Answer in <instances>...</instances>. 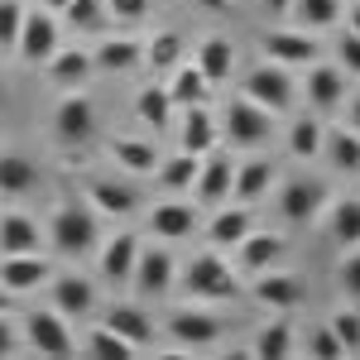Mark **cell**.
I'll return each instance as SVG.
<instances>
[{
	"instance_id": "obj_25",
	"label": "cell",
	"mask_w": 360,
	"mask_h": 360,
	"mask_svg": "<svg viewBox=\"0 0 360 360\" xmlns=\"http://www.w3.org/2000/svg\"><path fill=\"white\" fill-rule=\"evenodd\" d=\"M39 188V164L29 154H0V193L5 197H29Z\"/></svg>"
},
{
	"instance_id": "obj_18",
	"label": "cell",
	"mask_w": 360,
	"mask_h": 360,
	"mask_svg": "<svg viewBox=\"0 0 360 360\" xmlns=\"http://www.w3.org/2000/svg\"><path fill=\"white\" fill-rule=\"evenodd\" d=\"M49 82L63 86V91H77V86H86V77H91V68H96V58L86 53V49H58L49 63Z\"/></svg>"
},
{
	"instance_id": "obj_43",
	"label": "cell",
	"mask_w": 360,
	"mask_h": 360,
	"mask_svg": "<svg viewBox=\"0 0 360 360\" xmlns=\"http://www.w3.org/2000/svg\"><path fill=\"white\" fill-rule=\"evenodd\" d=\"M332 332L341 336V346L356 356L360 351V307H341V312H332Z\"/></svg>"
},
{
	"instance_id": "obj_11",
	"label": "cell",
	"mask_w": 360,
	"mask_h": 360,
	"mask_svg": "<svg viewBox=\"0 0 360 360\" xmlns=\"http://www.w3.org/2000/svg\"><path fill=\"white\" fill-rule=\"evenodd\" d=\"M173 274H178L173 255L154 245V250H139V259H135V274H130V283H135V293H139V298H159V293H168Z\"/></svg>"
},
{
	"instance_id": "obj_35",
	"label": "cell",
	"mask_w": 360,
	"mask_h": 360,
	"mask_svg": "<svg viewBox=\"0 0 360 360\" xmlns=\"http://www.w3.org/2000/svg\"><path fill=\"white\" fill-rule=\"evenodd\" d=\"M288 15L298 20V29H332L341 20V0H293L288 5Z\"/></svg>"
},
{
	"instance_id": "obj_17",
	"label": "cell",
	"mask_w": 360,
	"mask_h": 360,
	"mask_svg": "<svg viewBox=\"0 0 360 360\" xmlns=\"http://www.w3.org/2000/svg\"><path fill=\"white\" fill-rule=\"evenodd\" d=\"M44 278H49V259L39 250L34 255H0V283L10 293H34Z\"/></svg>"
},
{
	"instance_id": "obj_26",
	"label": "cell",
	"mask_w": 360,
	"mask_h": 360,
	"mask_svg": "<svg viewBox=\"0 0 360 360\" xmlns=\"http://www.w3.org/2000/svg\"><path fill=\"white\" fill-rule=\"evenodd\" d=\"M111 159L125 168V173H139V178H144V173H159V164H164L159 149H154L149 139H130V135L111 139Z\"/></svg>"
},
{
	"instance_id": "obj_22",
	"label": "cell",
	"mask_w": 360,
	"mask_h": 360,
	"mask_svg": "<svg viewBox=\"0 0 360 360\" xmlns=\"http://www.w3.org/2000/svg\"><path fill=\"white\" fill-rule=\"evenodd\" d=\"M53 307L63 312V317H86V312L96 307V288H91V278H82V274L53 278Z\"/></svg>"
},
{
	"instance_id": "obj_3",
	"label": "cell",
	"mask_w": 360,
	"mask_h": 360,
	"mask_svg": "<svg viewBox=\"0 0 360 360\" xmlns=\"http://www.w3.org/2000/svg\"><path fill=\"white\" fill-rule=\"evenodd\" d=\"M269 135H274V111H264L259 101L240 96V101L226 106V139L236 149H259Z\"/></svg>"
},
{
	"instance_id": "obj_48",
	"label": "cell",
	"mask_w": 360,
	"mask_h": 360,
	"mask_svg": "<svg viewBox=\"0 0 360 360\" xmlns=\"http://www.w3.org/2000/svg\"><path fill=\"white\" fill-rule=\"evenodd\" d=\"M15 346H20V336H15V327L0 317V356H15Z\"/></svg>"
},
{
	"instance_id": "obj_12",
	"label": "cell",
	"mask_w": 360,
	"mask_h": 360,
	"mask_svg": "<svg viewBox=\"0 0 360 360\" xmlns=\"http://www.w3.org/2000/svg\"><path fill=\"white\" fill-rule=\"evenodd\" d=\"M255 303H264V307H274V312H293V307L307 298V288H303V278L298 274H278V269H264V274H255Z\"/></svg>"
},
{
	"instance_id": "obj_7",
	"label": "cell",
	"mask_w": 360,
	"mask_h": 360,
	"mask_svg": "<svg viewBox=\"0 0 360 360\" xmlns=\"http://www.w3.org/2000/svg\"><path fill=\"white\" fill-rule=\"evenodd\" d=\"M53 135H58V144H86L96 135V106L82 91H68L53 106Z\"/></svg>"
},
{
	"instance_id": "obj_53",
	"label": "cell",
	"mask_w": 360,
	"mask_h": 360,
	"mask_svg": "<svg viewBox=\"0 0 360 360\" xmlns=\"http://www.w3.org/2000/svg\"><path fill=\"white\" fill-rule=\"evenodd\" d=\"M10 298H15V293H10V288H5V283H0V312H5V307H10Z\"/></svg>"
},
{
	"instance_id": "obj_28",
	"label": "cell",
	"mask_w": 360,
	"mask_h": 360,
	"mask_svg": "<svg viewBox=\"0 0 360 360\" xmlns=\"http://www.w3.org/2000/svg\"><path fill=\"white\" fill-rule=\"evenodd\" d=\"M217 139H221L217 115L207 111V106H188V115H183V149L202 159V154H212V149H217Z\"/></svg>"
},
{
	"instance_id": "obj_37",
	"label": "cell",
	"mask_w": 360,
	"mask_h": 360,
	"mask_svg": "<svg viewBox=\"0 0 360 360\" xmlns=\"http://www.w3.org/2000/svg\"><path fill=\"white\" fill-rule=\"evenodd\" d=\"M63 20L77 34H101V29L111 25V10H106V0H68Z\"/></svg>"
},
{
	"instance_id": "obj_49",
	"label": "cell",
	"mask_w": 360,
	"mask_h": 360,
	"mask_svg": "<svg viewBox=\"0 0 360 360\" xmlns=\"http://www.w3.org/2000/svg\"><path fill=\"white\" fill-rule=\"evenodd\" d=\"M346 125L360 135V96H351V111H346Z\"/></svg>"
},
{
	"instance_id": "obj_10",
	"label": "cell",
	"mask_w": 360,
	"mask_h": 360,
	"mask_svg": "<svg viewBox=\"0 0 360 360\" xmlns=\"http://www.w3.org/2000/svg\"><path fill=\"white\" fill-rule=\"evenodd\" d=\"M25 341L44 356H72V332L63 312H29L25 317Z\"/></svg>"
},
{
	"instance_id": "obj_2",
	"label": "cell",
	"mask_w": 360,
	"mask_h": 360,
	"mask_svg": "<svg viewBox=\"0 0 360 360\" xmlns=\"http://www.w3.org/2000/svg\"><path fill=\"white\" fill-rule=\"evenodd\" d=\"M188 293L197 303H231L240 293V278L217 250H202V255L188 259Z\"/></svg>"
},
{
	"instance_id": "obj_27",
	"label": "cell",
	"mask_w": 360,
	"mask_h": 360,
	"mask_svg": "<svg viewBox=\"0 0 360 360\" xmlns=\"http://www.w3.org/2000/svg\"><path fill=\"white\" fill-rule=\"evenodd\" d=\"M91 58H96L101 72H130L135 63H144V44L130 39V34H120V39H101V44L91 49Z\"/></svg>"
},
{
	"instance_id": "obj_31",
	"label": "cell",
	"mask_w": 360,
	"mask_h": 360,
	"mask_svg": "<svg viewBox=\"0 0 360 360\" xmlns=\"http://www.w3.org/2000/svg\"><path fill=\"white\" fill-rule=\"evenodd\" d=\"M207 91H212V82H207V72L197 68V63H183L178 72H173V82H168V96H173V106H202L207 101Z\"/></svg>"
},
{
	"instance_id": "obj_29",
	"label": "cell",
	"mask_w": 360,
	"mask_h": 360,
	"mask_svg": "<svg viewBox=\"0 0 360 360\" xmlns=\"http://www.w3.org/2000/svg\"><path fill=\"white\" fill-rule=\"evenodd\" d=\"M197 68L207 72V82H212V86L226 82V77L236 72V44H231V39H221V34L202 39V44H197Z\"/></svg>"
},
{
	"instance_id": "obj_1",
	"label": "cell",
	"mask_w": 360,
	"mask_h": 360,
	"mask_svg": "<svg viewBox=\"0 0 360 360\" xmlns=\"http://www.w3.org/2000/svg\"><path fill=\"white\" fill-rule=\"evenodd\" d=\"M49 240H53L58 255H68V259L91 255V250H96V240H101L96 207H91L86 197H68V202L53 212V221H49Z\"/></svg>"
},
{
	"instance_id": "obj_47",
	"label": "cell",
	"mask_w": 360,
	"mask_h": 360,
	"mask_svg": "<svg viewBox=\"0 0 360 360\" xmlns=\"http://www.w3.org/2000/svg\"><path fill=\"white\" fill-rule=\"evenodd\" d=\"M106 10H111L115 25H139L149 15V0H106Z\"/></svg>"
},
{
	"instance_id": "obj_52",
	"label": "cell",
	"mask_w": 360,
	"mask_h": 360,
	"mask_svg": "<svg viewBox=\"0 0 360 360\" xmlns=\"http://www.w3.org/2000/svg\"><path fill=\"white\" fill-rule=\"evenodd\" d=\"M351 29H356V34H360V0H356V5H351Z\"/></svg>"
},
{
	"instance_id": "obj_15",
	"label": "cell",
	"mask_w": 360,
	"mask_h": 360,
	"mask_svg": "<svg viewBox=\"0 0 360 360\" xmlns=\"http://www.w3.org/2000/svg\"><path fill=\"white\" fill-rule=\"evenodd\" d=\"M82 197L96 207V217H135V207H139L135 188H125L115 178H86Z\"/></svg>"
},
{
	"instance_id": "obj_5",
	"label": "cell",
	"mask_w": 360,
	"mask_h": 360,
	"mask_svg": "<svg viewBox=\"0 0 360 360\" xmlns=\"http://www.w3.org/2000/svg\"><path fill=\"white\" fill-rule=\"evenodd\" d=\"M58 49H63V44H58L53 10H29V15H25V29H20V44H15V53L25 58L29 68H44Z\"/></svg>"
},
{
	"instance_id": "obj_20",
	"label": "cell",
	"mask_w": 360,
	"mask_h": 360,
	"mask_svg": "<svg viewBox=\"0 0 360 360\" xmlns=\"http://www.w3.org/2000/svg\"><path fill=\"white\" fill-rule=\"evenodd\" d=\"M250 231H255L250 207H221V212L212 217V226H207V240H212V250H236Z\"/></svg>"
},
{
	"instance_id": "obj_6",
	"label": "cell",
	"mask_w": 360,
	"mask_h": 360,
	"mask_svg": "<svg viewBox=\"0 0 360 360\" xmlns=\"http://www.w3.org/2000/svg\"><path fill=\"white\" fill-rule=\"evenodd\" d=\"M245 96L250 101H259L264 111H274V115H283L293 101H298V91H293V77L278 68V63H264V68H255L245 77Z\"/></svg>"
},
{
	"instance_id": "obj_24",
	"label": "cell",
	"mask_w": 360,
	"mask_h": 360,
	"mask_svg": "<svg viewBox=\"0 0 360 360\" xmlns=\"http://www.w3.org/2000/svg\"><path fill=\"white\" fill-rule=\"evenodd\" d=\"M139 236H115V240H106V250H101V278H111V283H130V274H135V259H139Z\"/></svg>"
},
{
	"instance_id": "obj_30",
	"label": "cell",
	"mask_w": 360,
	"mask_h": 360,
	"mask_svg": "<svg viewBox=\"0 0 360 360\" xmlns=\"http://www.w3.org/2000/svg\"><path fill=\"white\" fill-rule=\"evenodd\" d=\"M269 188H274V164H269V159L236 164V188H231V197H236V202H259Z\"/></svg>"
},
{
	"instance_id": "obj_36",
	"label": "cell",
	"mask_w": 360,
	"mask_h": 360,
	"mask_svg": "<svg viewBox=\"0 0 360 360\" xmlns=\"http://www.w3.org/2000/svg\"><path fill=\"white\" fill-rule=\"evenodd\" d=\"M135 115L144 120V125H159L164 130L168 120H173V96H168V86H139V96H135Z\"/></svg>"
},
{
	"instance_id": "obj_41",
	"label": "cell",
	"mask_w": 360,
	"mask_h": 360,
	"mask_svg": "<svg viewBox=\"0 0 360 360\" xmlns=\"http://www.w3.org/2000/svg\"><path fill=\"white\" fill-rule=\"evenodd\" d=\"M86 351H91V356H135V346L115 332V327H91V336H86Z\"/></svg>"
},
{
	"instance_id": "obj_44",
	"label": "cell",
	"mask_w": 360,
	"mask_h": 360,
	"mask_svg": "<svg viewBox=\"0 0 360 360\" xmlns=\"http://www.w3.org/2000/svg\"><path fill=\"white\" fill-rule=\"evenodd\" d=\"M336 278H341V293H346L351 303H360V250H356V245L346 250V259H341Z\"/></svg>"
},
{
	"instance_id": "obj_42",
	"label": "cell",
	"mask_w": 360,
	"mask_h": 360,
	"mask_svg": "<svg viewBox=\"0 0 360 360\" xmlns=\"http://www.w3.org/2000/svg\"><path fill=\"white\" fill-rule=\"evenodd\" d=\"M25 5L20 0H0V49H15L20 44V29H25Z\"/></svg>"
},
{
	"instance_id": "obj_21",
	"label": "cell",
	"mask_w": 360,
	"mask_h": 360,
	"mask_svg": "<svg viewBox=\"0 0 360 360\" xmlns=\"http://www.w3.org/2000/svg\"><path fill=\"white\" fill-rule=\"evenodd\" d=\"M149 231H154L159 240H188L197 231V212L188 202H159V207L149 212Z\"/></svg>"
},
{
	"instance_id": "obj_13",
	"label": "cell",
	"mask_w": 360,
	"mask_h": 360,
	"mask_svg": "<svg viewBox=\"0 0 360 360\" xmlns=\"http://www.w3.org/2000/svg\"><path fill=\"white\" fill-rule=\"evenodd\" d=\"M168 336L178 346H212V341H221V322L202 307H178V312H168Z\"/></svg>"
},
{
	"instance_id": "obj_50",
	"label": "cell",
	"mask_w": 360,
	"mask_h": 360,
	"mask_svg": "<svg viewBox=\"0 0 360 360\" xmlns=\"http://www.w3.org/2000/svg\"><path fill=\"white\" fill-rule=\"evenodd\" d=\"M197 10H212V15H221V10H231V0H197Z\"/></svg>"
},
{
	"instance_id": "obj_46",
	"label": "cell",
	"mask_w": 360,
	"mask_h": 360,
	"mask_svg": "<svg viewBox=\"0 0 360 360\" xmlns=\"http://www.w3.org/2000/svg\"><path fill=\"white\" fill-rule=\"evenodd\" d=\"M336 68L351 72V77H360V34H356V29L341 34V44H336Z\"/></svg>"
},
{
	"instance_id": "obj_54",
	"label": "cell",
	"mask_w": 360,
	"mask_h": 360,
	"mask_svg": "<svg viewBox=\"0 0 360 360\" xmlns=\"http://www.w3.org/2000/svg\"><path fill=\"white\" fill-rule=\"evenodd\" d=\"M44 10H68V0H44Z\"/></svg>"
},
{
	"instance_id": "obj_23",
	"label": "cell",
	"mask_w": 360,
	"mask_h": 360,
	"mask_svg": "<svg viewBox=\"0 0 360 360\" xmlns=\"http://www.w3.org/2000/svg\"><path fill=\"white\" fill-rule=\"evenodd\" d=\"M106 327H115V332L125 336L135 351L154 346V336H159V332H154V322H149V312H144L139 303H115V307H111V317H106Z\"/></svg>"
},
{
	"instance_id": "obj_33",
	"label": "cell",
	"mask_w": 360,
	"mask_h": 360,
	"mask_svg": "<svg viewBox=\"0 0 360 360\" xmlns=\"http://www.w3.org/2000/svg\"><path fill=\"white\" fill-rule=\"evenodd\" d=\"M322 144H327V125H322L317 115H303V120L288 125V154H293V159H317Z\"/></svg>"
},
{
	"instance_id": "obj_16",
	"label": "cell",
	"mask_w": 360,
	"mask_h": 360,
	"mask_svg": "<svg viewBox=\"0 0 360 360\" xmlns=\"http://www.w3.org/2000/svg\"><path fill=\"white\" fill-rule=\"evenodd\" d=\"M283 236L274 231H250L245 240L236 245V264H240V274H264V269H274L278 259H283Z\"/></svg>"
},
{
	"instance_id": "obj_51",
	"label": "cell",
	"mask_w": 360,
	"mask_h": 360,
	"mask_svg": "<svg viewBox=\"0 0 360 360\" xmlns=\"http://www.w3.org/2000/svg\"><path fill=\"white\" fill-rule=\"evenodd\" d=\"M259 5H264V10H274V15H288V5H293V0H259Z\"/></svg>"
},
{
	"instance_id": "obj_38",
	"label": "cell",
	"mask_w": 360,
	"mask_h": 360,
	"mask_svg": "<svg viewBox=\"0 0 360 360\" xmlns=\"http://www.w3.org/2000/svg\"><path fill=\"white\" fill-rule=\"evenodd\" d=\"M197 168H202V159L188 154V149L173 154V159H164V164H159V183H164V193H188V188L197 183Z\"/></svg>"
},
{
	"instance_id": "obj_19",
	"label": "cell",
	"mask_w": 360,
	"mask_h": 360,
	"mask_svg": "<svg viewBox=\"0 0 360 360\" xmlns=\"http://www.w3.org/2000/svg\"><path fill=\"white\" fill-rule=\"evenodd\" d=\"M44 245V231L25 212H0V255H34Z\"/></svg>"
},
{
	"instance_id": "obj_55",
	"label": "cell",
	"mask_w": 360,
	"mask_h": 360,
	"mask_svg": "<svg viewBox=\"0 0 360 360\" xmlns=\"http://www.w3.org/2000/svg\"><path fill=\"white\" fill-rule=\"evenodd\" d=\"M5 101H10V86L0 82V111H5Z\"/></svg>"
},
{
	"instance_id": "obj_4",
	"label": "cell",
	"mask_w": 360,
	"mask_h": 360,
	"mask_svg": "<svg viewBox=\"0 0 360 360\" xmlns=\"http://www.w3.org/2000/svg\"><path fill=\"white\" fill-rule=\"evenodd\" d=\"M259 49L278 68H312L317 53H322V44H317L312 29H274V34H259Z\"/></svg>"
},
{
	"instance_id": "obj_9",
	"label": "cell",
	"mask_w": 360,
	"mask_h": 360,
	"mask_svg": "<svg viewBox=\"0 0 360 360\" xmlns=\"http://www.w3.org/2000/svg\"><path fill=\"white\" fill-rule=\"evenodd\" d=\"M231 188H236V164L226 159V154H202V168H197V183L193 193L202 207H221L226 197H231Z\"/></svg>"
},
{
	"instance_id": "obj_14",
	"label": "cell",
	"mask_w": 360,
	"mask_h": 360,
	"mask_svg": "<svg viewBox=\"0 0 360 360\" xmlns=\"http://www.w3.org/2000/svg\"><path fill=\"white\" fill-rule=\"evenodd\" d=\"M303 96L312 111H336L346 101V72L332 68V63H312L307 68V82H303Z\"/></svg>"
},
{
	"instance_id": "obj_39",
	"label": "cell",
	"mask_w": 360,
	"mask_h": 360,
	"mask_svg": "<svg viewBox=\"0 0 360 360\" xmlns=\"http://www.w3.org/2000/svg\"><path fill=\"white\" fill-rule=\"evenodd\" d=\"M144 63H149L154 72H168V68H178V63H183V39H178L173 29L154 34V39L144 44Z\"/></svg>"
},
{
	"instance_id": "obj_32",
	"label": "cell",
	"mask_w": 360,
	"mask_h": 360,
	"mask_svg": "<svg viewBox=\"0 0 360 360\" xmlns=\"http://www.w3.org/2000/svg\"><path fill=\"white\" fill-rule=\"evenodd\" d=\"M322 154H327V164L341 168V173H360V135L351 125H336L327 144H322Z\"/></svg>"
},
{
	"instance_id": "obj_40",
	"label": "cell",
	"mask_w": 360,
	"mask_h": 360,
	"mask_svg": "<svg viewBox=\"0 0 360 360\" xmlns=\"http://www.w3.org/2000/svg\"><path fill=\"white\" fill-rule=\"evenodd\" d=\"M255 356H293V322L288 317H274L264 332L255 336Z\"/></svg>"
},
{
	"instance_id": "obj_34",
	"label": "cell",
	"mask_w": 360,
	"mask_h": 360,
	"mask_svg": "<svg viewBox=\"0 0 360 360\" xmlns=\"http://www.w3.org/2000/svg\"><path fill=\"white\" fill-rule=\"evenodd\" d=\"M327 240L341 250L360 245V202H336L332 217H327Z\"/></svg>"
},
{
	"instance_id": "obj_45",
	"label": "cell",
	"mask_w": 360,
	"mask_h": 360,
	"mask_svg": "<svg viewBox=\"0 0 360 360\" xmlns=\"http://www.w3.org/2000/svg\"><path fill=\"white\" fill-rule=\"evenodd\" d=\"M307 351H312V356H346V346H341V336L332 332V322H327V327H312V332H307Z\"/></svg>"
},
{
	"instance_id": "obj_8",
	"label": "cell",
	"mask_w": 360,
	"mask_h": 360,
	"mask_svg": "<svg viewBox=\"0 0 360 360\" xmlns=\"http://www.w3.org/2000/svg\"><path fill=\"white\" fill-rule=\"evenodd\" d=\"M322 202H327V188H322V183H312V178H288V183L278 188V217L288 226H307L322 212Z\"/></svg>"
}]
</instances>
